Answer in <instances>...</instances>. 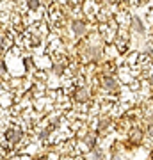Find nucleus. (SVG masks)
<instances>
[{"instance_id":"nucleus-1","label":"nucleus","mask_w":153,"mask_h":160,"mask_svg":"<svg viewBox=\"0 0 153 160\" xmlns=\"http://www.w3.org/2000/svg\"><path fill=\"white\" fill-rule=\"evenodd\" d=\"M101 85H103L107 91H117V80H116L114 77H109V75L101 77Z\"/></svg>"},{"instance_id":"nucleus-2","label":"nucleus","mask_w":153,"mask_h":160,"mask_svg":"<svg viewBox=\"0 0 153 160\" xmlns=\"http://www.w3.org/2000/svg\"><path fill=\"white\" fill-rule=\"evenodd\" d=\"M141 140H142V130H139V128L130 130V142L132 144H139Z\"/></svg>"},{"instance_id":"nucleus-3","label":"nucleus","mask_w":153,"mask_h":160,"mask_svg":"<svg viewBox=\"0 0 153 160\" xmlns=\"http://www.w3.org/2000/svg\"><path fill=\"white\" fill-rule=\"evenodd\" d=\"M73 30H75V34L76 36H82L84 32H86V23L84 21H73Z\"/></svg>"},{"instance_id":"nucleus-4","label":"nucleus","mask_w":153,"mask_h":160,"mask_svg":"<svg viewBox=\"0 0 153 160\" xmlns=\"http://www.w3.org/2000/svg\"><path fill=\"white\" fill-rule=\"evenodd\" d=\"M116 45H117L119 52H126V41L125 39H116Z\"/></svg>"},{"instance_id":"nucleus-5","label":"nucleus","mask_w":153,"mask_h":160,"mask_svg":"<svg viewBox=\"0 0 153 160\" xmlns=\"http://www.w3.org/2000/svg\"><path fill=\"white\" fill-rule=\"evenodd\" d=\"M76 98H78V100H86V98H87V89H80V91L76 93Z\"/></svg>"},{"instance_id":"nucleus-6","label":"nucleus","mask_w":153,"mask_h":160,"mask_svg":"<svg viewBox=\"0 0 153 160\" xmlns=\"http://www.w3.org/2000/svg\"><path fill=\"white\" fill-rule=\"evenodd\" d=\"M134 27L137 29V30H142V25H141V21H139V18H134Z\"/></svg>"},{"instance_id":"nucleus-7","label":"nucleus","mask_w":153,"mask_h":160,"mask_svg":"<svg viewBox=\"0 0 153 160\" xmlns=\"http://www.w3.org/2000/svg\"><path fill=\"white\" fill-rule=\"evenodd\" d=\"M148 134H150V135L153 137V123L150 125V126H148Z\"/></svg>"},{"instance_id":"nucleus-8","label":"nucleus","mask_w":153,"mask_h":160,"mask_svg":"<svg viewBox=\"0 0 153 160\" xmlns=\"http://www.w3.org/2000/svg\"><path fill=\"white\" fill-rule=\"evenodd\" d=\"M150 84H151V87H153V75L150 77Z\"/></svg>"},{"instance_id":"nucleus-9","label":"nucleus","mask_w":153,"mask_h":160,"mask_svg":"<svg viewBox=\"0 0 153 160\" xmlns=\"http://www.w3.org/2000/svg\"><path fill=\"white\" fill-rule=\"evenodd\" d=\"M151 158H153V153H151Z\"/></svg>"}]
</instances>
